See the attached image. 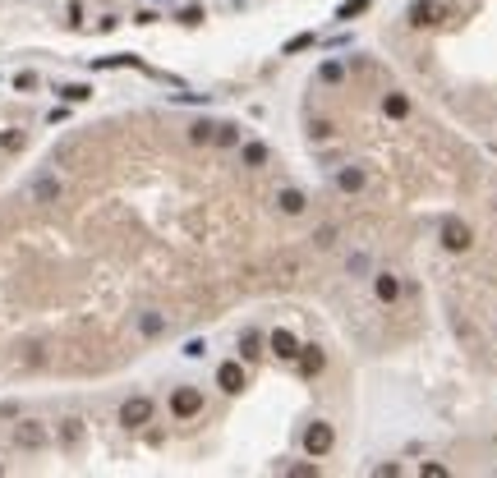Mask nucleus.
I'll use <instances>...</instances> for the list:
<instances>
[{
  "instance_id": "6ab92c4d",
  "label": "nucleus",
  "mask_w": 497,
  "mask_h": 478,
  "mask_svg": "<svg viewBox=\"0 0 497 478\" xmlns=\"http://www.w3.org/2000/svg\"><path fill=\"white\" fill-rule=\"evenodd\" d=\"M240 156H244V166L258 170V166L267 161V147H263V143H244V152H240Z\"/></svg>"
},
{
  "instance_id": "423d86ee",
  "label": "nucleus",
  "mask_w": 497,
  "mask_h": 478,
  "mask_svg": "<svg viewBox=\"0 0 497 478\" xmlns=\"http://www.w3.org/2000/svg\"><path fill=\"white\" fill-rule=\"evenodd\" d=\"M148 418H152V401H148V396H134V401L120 405V423L124 428H143Z\"/></svg>"
},
{
  "instance_id": "b1692460",
  "label": "nucleus",
  "mask_w": 497,
  "mask_h": 478,
  "mask_svg": "<svg viewBox=\"0 0 497 478\" xmlns=\"http://www.w3.org/2000/svg\"><path fill=\"white\" fill-rule=\"evenodd\" d=\"M161 318H157V313H148V318H143V336H161Z\"/></svg>"
},
{
  "instance_id": "20e7f679",
  "label": "nucleus",
  "mask_w": 497,
  "mask_h": 478,
  "mask_svg": "<svg viewBox=\"0 0 497 478\" xmlns=\"http://www.w3.org/2000/svg\"><path fill=\"white\" fill-rule=\"evenodd\" d=\"M447 14V5H437V0H415L410 5V28H437Z\"/></svg>"
},
{
  "instance_id": "393cba45",
  "label": "nucleus",
  "mask_w": 497,
  "mask_h": 478,
  "mask_svg": "<svg viewBox=\"0 0 497 478\" xmlns=\"http://www.w3.org/2000/svg\"><path fill=\"white\" fill-rule=\"evenodd\" d=\"M14 88H19V93H32V88H37V74H19Z\"/></svg>"
},
{
  "instance_id": "412c9836",
  "label": "nucleus",
  "mask_w": 497,
  "mask_h": 478,
  "mask_svg": "<svg viewBox=\"0 0 497 478\" xmlns=\"http://www.w3.org/2000/svg\"><path fill=\"white\" fill-rule=\"evenodd\" d=\"M313 42H318V37H313V32H299V37H290V42H286V56H295V51L313 47Z\"/></svg>"
},
{
  "instance_id": "cd10ccee",
  "label": "nucleus",
  "mask_w": 497,
  "mask_h": 478,
  "mask_svg": "<svg viewBox=\"0 0 497 478\" xmlns=\"http://www.w3.org/2000/svg\"><path fill=\"white\" fill-rule=\"evenodd\" d=\"M290 474H295V478H313V474H318V464H295Z\"/></svg>"
},
{
  "instance_id": "39448f33",
  "label": "nucleus",
  "mask_w": 497,
  "mask_h": 478,
  "mask_svg": "<svg viewBox=\"0 0 497 478\" xmlns=\"http://www.w3.org/2000/svg\"><path fill=\"white\" fill-rule=\"evenodd\" d=\"M203 409V391H194V386H175L171 391V414L175 418H194Z\"/></svg>"
},
{
  "instance_id": "7ed1b4c3",
  "label": "nucleus",
  "mask_w": 497,
  "mask_h": 478,
  "mask_svg": "<svg viewBox=\"0 0 497 478\" xmlns=\"http://www.w3.org/2000/svg\"><path fill=\"white\" fill-rule=\"evenodd\" d=\"M332 442H336L332 423H323V418H318V423H309V432H304V451H309V455H318V460H323L327 451H332Z\"/></svg>"
},
{
  "instance_id": "dca6fc26",
  "label": "nucleus",
  "mask_w": 497,
  "mask_h": 478,
  "mask_svg": "<svg viewBox=\"0 0 497 478\" xmlns=\"http://www.w3.org/2000/svg\"><path fill=\"white\" fill-rule=\"evenodd\" d=\"M240 355L258 359V355H263V336H258V331H244V336H240Z\"/></svg>"
},
{
  "instance_id": "ddd939ff",
  "label": "nucleus",
  "mask_w": 497,
  "mask_h": 478,
  "mask_svg": "<svg viewBox=\"0 0 497 478\" xmlns=\"http://www.w3.org/2000/svg\"><path fill=\"white\" fill-rule=\"evenodd\" d=\"M32 198H37V202H56V198H60V180H51V175H42V180L32 184Z\"/></svg>"
},
{
  "instance_id": "2eb2a0df",
  "label": "nucleus",
  "mask_w": 497,
  "mask_h": 478,
  "mask_svg": "<svg viewBox=\"0 0 497 478\" xmlns=\"http://www.w3.org/2000/svg\"><path fill=\"white\" fill-rule=\"evenodd\" d=\"M212 134H217V124H207V120L189 124V143H198V147H203V143H212Z\"/></svg>"
},
{
  "instance_id": "6e6552de",
  "label": "nucleus",
  "mask_w": 497,
  "mask_h": 478,
  "mask_svg": "<svg viewBox=\"0 0 497 478\" xmlns=\"http://www.w3.org/2000/svg\"><path fill=\"white\" fill-rule=\"evenodd\" d=\"M267 345H272V355H277V359H299V340L290 336L286 326H281V331H272V340H267Z\"/></svg>"
},
{
  "instance_id": "f8f14e48",
  "label": "nucleus",
  "mask_w": 497,
  "mask_h": 478,
  "mask_svg": "<svg viewBox=\"0 0 497 478\" xmlns=\"http://www.w3.org/2000/svg\"><path fill=\"white\" fill-rule=\"evenodd\" d=\"M382 110H387V120H405V115H410V101H405V93H387L382 97Z\"/></svg>"
},
{
  "instance_id": "9d476101",
  "label": "nucleus",
  "mask_w": 497,
  "mask_h": 478,
  "mask_svg": "<svg viewBox=\"0 0 497 478\" xmlns=\"http://www.w3.org/2000/svg\"><path fill=\"white\" fill-rule=\"evenodd\" d=\"M373 290H378V299H382V304H396V299H401V280L391 276V272H378Z\"/></svg>"
},
{
  "instance_id": "4468645a",
  "label": "nucleus",
  "mask_w": 497,
  "mask_h": 478,
  "mask_svg": "<svg viewBox=\"0 0 497 478\" xmlns=\"http://www.w3.org/2000/svg\"><path fill=\"white\" fill-rule=\"evenodd\" d=\"M336 184H341L345 193H359V189H364V170H359V166H345L341 175H336Z\"/></svg>"
},
{
  "instance_id": "a878e982",
  "label": "nucleus",
  "mask_w": 497,
  "mask_h": 478,
  "mask_svg": "<svg viewBox=\"0 0 497 478\" xmlns=\"http://www.w3.org/2000/svg\"><path fill=\"white\" fill-rule=\"evenodd\" d=\"M332 134V120H313V139H327Z\"/></svg>"
},
{
  "instance_id": "bb28decb",
  "label": "nucleus",
  "mask_w": 497,
  "mask_h": 478,
  "mask_svg": "<svg viewBox=\"0 0 497 478\" xmlns=\"http://www.w3.org/2000/svg\"><path fill=\"white\" fill-rule=\"evenodd\" d=\"M419 474H424V478H447V469H442V464H424Z\"/></svg>"
},
{
  "instance_id": "f3484780",
  "label": "nucleus",
  "mask_w": 497,
  "mask_h": 478,
  "mask_svg": "<svg viewBox=\"0 0 497 478\" xmlns=\"http://www.w3.org/2000/svg\"><path fill=\"white\" fill-rule=\"evenodd\" d=\"M60 442L65 446H78V442H83V423H78V418H65L60 423Z\"/></svg>"
},
{
  "instance_id": "f257e3e1",
  "label": "nucleus",
  "mask_w": 497,
  "mask_h": 478,
  "mask_svg": "<svg viewBox=\"0 0 497 478\" xmlns=\"http://www.w3.org/2000/svg\"><path fill=\"white\" fill-rule=\"evenodd\" d=\"M51 442L47 423H37V418H23V423H14V446L19 451H42Z\"/></svg>"
},
{
  "instance_id": "9b49d317",
  "label": "nucleus",
  "mask_w": 497,
  "mask_h": 478,
  "mask_svg": "<svg viewBox=\"0 0 497 478\" xmlns=\"http://www.w3.org/2000/svg\"><path fill=\"white\" fill-rule=\"evenodd\" d=\"M277 207H281L286 216H299L304 207H309V198H304L299 189H281V193H277Z\"/></svg>"
},
{
  "instance_id": "0eeeda50",
  "label": "nucleus",
  "mask_w": 497,
  "mask_h": 478,
  "mask_svg": "<svg viewBox=\"0 0 497 478\" xmlns=\"http://www.w3.org/2000/svg\"><path fill=\"white\" fill-rule=\"evenodd\" d=\"M217 386L221 391H231V396H240V391H244V368H240V363H221L217 368Z\"/></svg>"
},
{
  "instance_id": "1a4fd4ad",
  "label": "nucleus",
  "mask_w": 497,
  "mask_h": 478,
  "mask_svg": "<svg viewBox=\"0 0 497 478\" xmlns=\"http://www.w3.org/2000/svg\"><path fill=\"white\" fill-rule=\"evenodd\" d=\"M299 368L309 372V377H318V372L327 368V355L318 350V345H299Z\"/></svg>"
},
{
  "instance_id": "c85d7f7f",
  "label": "nucleus",
  "mask_w": 497,
  "mask_h": 478,
  "mask_svg": "<svg viewBox=\"0 0 497 478\" xmlns=\"http://www.w3.org/2000/svg\"><path fill=\"white\" fill-rule=\"evenodd\" d=\"M0 474H5V469H0Z\"/></svg>"
},
{
  "instance_id": "f03ea898",
  "label": "nucleus",
  "mask_w": 497,
  "mask_h": 478,
  "mask_svg": "<svg viewBox=\"0 0 497 478\" xmlns=\"http://www.w3.org/2000/svg\"><path fill=\"white\" fill-rule=\"evenodd\" d=\"M470 244H474V230H470L465 221H456V216L442 221V248H447V253H465Z\"/></svg>"
},
{
  "instance_id": "a211bd4d",
  "label": "nucleus",
  "mask_w": 497,
  "mask_h": 478,
  "mask_svg": "<svg viewBox=\"0 0 497 478\" xmlns=\"http://www.w3.org/2000/svg\"><path fill=\"white\" fill-rule=\"evenodd\" d=\"M212 143H221V147H235V143H240V124H217Z\"/></svg>"
},
{
  "instance_id": "4be33fe9",
  "label": "nucleus",
  "mask_w": 497,
  "mask_h": 478,
  "mask_svg": "<svg viewBox=\"0 0 497 478\" xmlns=\"http://www.w3.org/2000/svg\"><path fill=\"white\" fill-rule=\"evenodd\" d=\"M364 10H369V0H345L336 19H355V14H364Z\"/></svg>"
},
{
  "instance_id": "5701e85b",
  "label": "nucleus",
  "mask_w": 497,
  "mask_h": 478,
  "mask_svg": "<svg viewBox=\"0 0 497 478\" xmlns=\"http://www.w3.org/2000/svg\"><path fill=\"white\" fill-rule=\"evenodd\" d=\"M318 78H323V83H341V64H336V60H327L323 69H318Z\"/></svg>"
},
{
  "instance_id": "aec40b11",
  "label": "nucleus",
  "mask_w": 497,
  "mask_h": 478,
  "mask_svg": "<svg viewBox=\"0 0 497 478\" xmlns=\"http://www.w3.org/2000/svg\"><path fill=\"white\" fill-rule=\"evenodd\" d=\"M60 97H65V101H88V97H93V88H88V83H65Z\"/></svg>"
}]
</instances>
